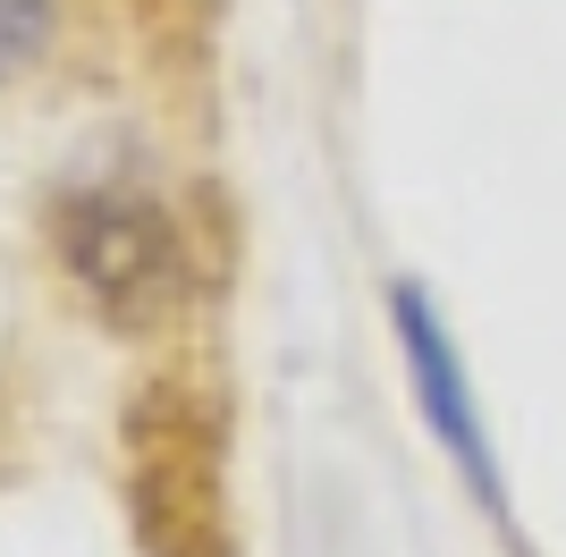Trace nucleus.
<instances>
[{"label": "nucleus", "mask_w": 566, "mask_h": 557, "mask_svg": "<svg viewBox=\"0 0 566 557\" xmlns=\"http://www.w3.org/2000/svg\"><path fill=\"white\" fill-rule=\"evenodd\" d=\"M51 271L102 329L153 338L161 322H178L195 304L187 211L153 178H127V169L69 178L51 195Z\"/></svg>", "instance_id": "nucleus-1"}, {"label": "nucleus", "mask_w": 566, "mask_h": 557, "mask_svg": "<svg viewBox=\"0 0 566 557\" xmlns=\"http://www.w3.org/2000/svg\"><path fill=\"white\" fill-rule=\"evenodd\" d=\"M389 338H398V364H406V397H415V414H423V431L440 440V456H449V473L465 482V498L491 524H507V464H499V440L491 422H482V389H473L465 371V347H457L449 313L431 304L423 278H389Z\"/></svg>", "instance_id": "nucleus-2"}, {"label": "nucleus", "mask_w": 566, "mask_h": 557, "mask_svg": "<svg viewBox=\"0 0 566 557\" xmlns=\"http://www.w3.org/2000/svg\"><path fill=\"white\" fill-rule=\"evenodd\" d=\"M60 43V0H0V93L34 76Z\"/></svg>", "instance_id": "nucleus-3"}]
</instances>
